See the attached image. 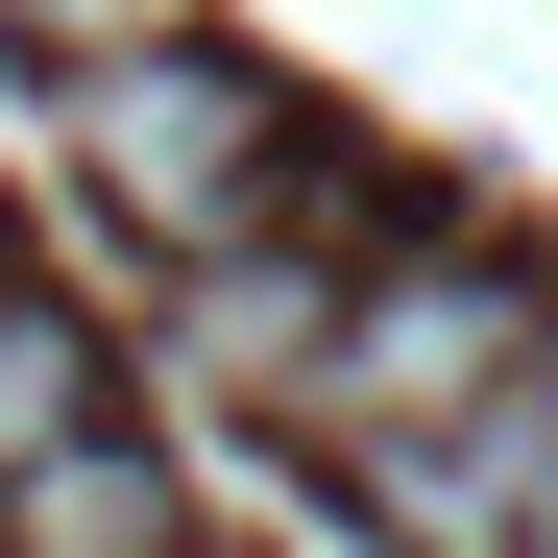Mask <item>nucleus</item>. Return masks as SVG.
<instances>
[{
	"mask_svg": "<svg viewBox=\"0 0 558 558\" xmlns=\"http://www.w3.org/2000/svg\"><path fill=\"white\" fill-rule=\"evenodd\" d=\"M73 98V170H98V219L146 243V267H219V243H267V219H316V146H292V98H267L243 49H98V73H49Z\"/></svg>",
	"mask_w": 558,
	"mask_h": 558,
	"instance_id": "obj_1",
	"label": "nucleus"
},
{
	"mask_svg": "<svg viewBox=\"0 0 558 558\" xmlns=\"http://www.w3.org/2000/svg\"><path fill=\"white\" fill-rule=\"evenodd\" d=\"M534 340H558V316H534V267L413 243V267H364V316H340V364H316V437H340V461H389V437H437V413H486Z\"/></svg>",
	"mask_w": 558,
	"mask_h": 558,
	"instance_id": "obj_2",
	"label": "nucleus"
},
{
	"mask_svg": "<svg viewBox=\"0 0 558 558\" xmlns=\"http://www.w3.org/2000/svg\"><path fill=\"white\" fill-rule=\"evenodd\" d=\"M0 558H170V486H146V437L98 413L73 461H25V486H0Z\"/></svg>",
	"mask_w": 558,
	"mask_h": 558,
	"instance_id": "obj_3",
	"label": "nucleus"
},
{
	"mask_svg": "<svg viewBox=\"0 0 558 558\" xmlns=\"http://www.w3.org/2000/svg\"><path fill=\"white\" fill-rule=\"evenodd\" d=\"M98 413H122V389H98V316H49V292H0V486H25V461H73Z\"/></svg>",
	"mask_w": 558,
	"mask_h": 558,
	"instance_id": "obj_4",
	"label": "nucleus"
},
{
	"mask_svg": "<svg viewBox=\"0 0 558 558\" xmlns=\"http://www.w3.org/2000/svg\"><path fill=\"white\" fill-rule=\"evenodd\" d=\"M0 25H25L49 73H98V49H170V25H195V0H0Z\"/></svg>",
	"mask_w": 558,
	"mask_h": 558,
	"instance_id": "obj_5",
	"label": "nucleus"
}]
</instances>
